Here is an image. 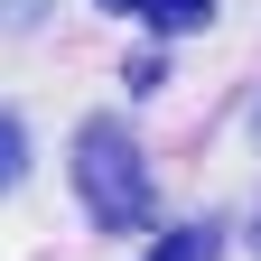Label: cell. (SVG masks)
Returning a JSON list of instances; mask_svg holds the SVG:
<instances>
[{"mask_svg":"<svg viewBox=\"0 0 261 261\" xmlns=\"http://www.w3.org/2000/svg\"><path fill=\"white\" fill-rule=\"evenodd\" d=\"M252 252H261V224H252Z\"/></svg>","mask_w":261,"mask_h":261,"instance_id":"obj_6","label":"cell"},{"mask_svg":"<svg viewBox=\"0 0 261 261\" xmlns=\"http://www.w3.org/2000/svg\"><path fill=\"white\" fill-rule=\"evenodd\" d=\"M121 19H140L149 38H205V28H215V0H130Z\"/></svg>","mask_w":261,"mask_h":261,"instance_id":"obj_2","label":"cell"},{"mask_svg":"<svg viewBox=\"0 0 261 261\" xmlns=\"http://www.w3.org/2000/svg\"><path fill=\"white\" fill-rule=\"evenodd\" d=\"M75 205L93 215V233H149V168H140V140L130 121H75Z\"/></svg>","mask_w":261,"mask_h":261,"instance_id":"obj_1","label":"cell"},{"mask_svg":"<svg viewBox=\"0 0 261 261\" xmlns=\"http://www.w3.org/2000/svg\"><path fill=\"white\" fill-rule=\"evenodd\" d=\"M224 252V224H168V233H149V261H215Z\"/></svg>","mask_w":261,"mask_h":261,"instance_id":"obj_3","label":"cell"},{"mask_svg":"<svg viewBox=\"0 0 261 261\" xmlns=\"http://www.w3.org/2000/svg\"><path fill=\"white\" fill-rule=\"evenodd\" d=\"M121 84H130V93H159V47L130 56V65H121Z\"/></svg>","mask_w":261,"mask_h":261,"instance_id":"obj_5","label":"cell"},{"mask_svg":"<svg viewBox=\"0 0 261 261\" xmlns=\"http://www.w3.org/2000/svg\"><path fill=\"white\" fill-rule=\"evenodd\" d=\"M19 177H28V130L0 112V187H19Z\"/></svg>","mask_w":261,"mask_h":261,"instance_id":"obj_4","label":"cell"},{"mask_svg":"<svg viewBox=\"0 0 261 261\" xmlns=\"http://www.w3.org/2000/svg\"><path fill=\"white\" fill-rule=\"evenodd\" d=\"M252 121H261V112H252Z\"/></svg>","mask_w":261,"mask_h":261,"instance_id":"obj_7","label":"cell"}]
</instances>
